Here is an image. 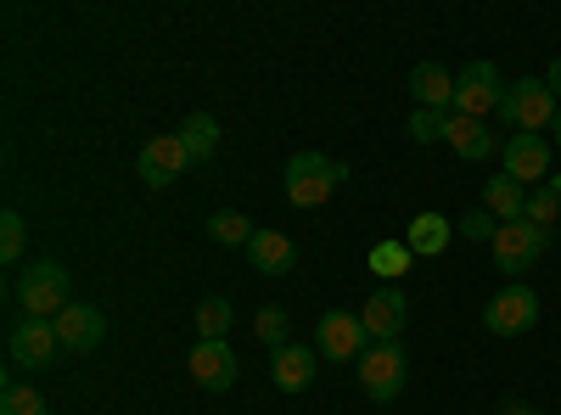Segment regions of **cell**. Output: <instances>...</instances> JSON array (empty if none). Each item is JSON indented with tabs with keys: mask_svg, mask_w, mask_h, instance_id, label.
<instances>
[{
	"mask_svg": "<svg viewBox=\"0 0 561 415\" xmlns=\"http://www.w3.org/2000/svg\"><path fill=\"white\" fill-rule=\"evenodd\" d=\"M348 180V163L325 158V152H293L287 158V203L293 208H325L337 197V186Z\"/></svg>",
	"mask_w": 561,
	"mask_h": 415,
	"instance_id": "6da1fadb",
	"label": "cell"
},
{
	"mask_svg": "<svg viewBox=\"0 0 561 415\" xmlns=\"http://www.w3.org/2000/svg\"><path fill=\"white\" fill-rule=\"evenodd\" d=\"M556 113H561V102L545 79H517V84H505V102H500L494 118L511 124L517 135H539V129L556 124Z\"/></svg>",
	"mask_w": 561,
	"mask_h": 415,
	"instance_id": "7a4b0ae2",
	"label": "cell"
},
{
	"mask_svg": "<svg viewBox=\"0 0 561 415\" xmlns=\"http://www.w3.org/2000/svg\"><path fill=\"white\" fill-rule=\"evenodd\" d=\"M18 303L28 320H57L68 309V269L57 258H34L18 275Z\"/></svg>",
	"mask_w": 561,
	"mask_h": 415,
	"instance_id": "3957f363",
	"label": "cell"
},
{
	"mask_svg": "<svg viewBox=\"0 0 561 415\" xmlns=\"http://www.w3.org/2000/svg\"><path fill=\"white\" fill-rule=\"evenodd\" d=\"M354 377L365 388V399H377V404H393L404 393V377H410V359L399 343H370L359 359H354Z\"/></svg>",
	"mask_w": 561,
	"mask_h": 415,
	"instance_id": "277c9868",
	"label": "cell"
},
{
	"mask_svg": "<svg viewBox=\"0 0 561 415\" xmlns=\"http://www.w3.org/2000/svg\"><path fill=\"white\" fill-rule=\"evenodd\" d=\"M500 102H505V79H500V68L489 57L466 62L455 73V113L460 118H483L489 124V113H500Z\"/></svg>",
	"mask_w": 561,
	"mask_h": 415,
	"instance_id": "5b68a950",
	"label": "cell"
},
{
	"mask_svg": "<svg viewBox=\"0 0 561 415\" xmlns=\"http://www.w3.org/2000/svg\"><path fill=\"white\" fill-rule=\"evenodd\" d=\"M483 326H489L494 337H523V332H534V326H539V292H534L528 281L500 287V292L489 298V309H483Z\"/></svg>",
	"mask_w": 561,
	"mask_h": 415,
	"instance_id": "8992f818",
	"label": "cell"
},
{
	"mask_svg": "<svg viewBox=\"0 0 561 415\" xmlns=\"http://www.w3.org/2000/svg\"><path fill=\"white\" fill-rule=\"evenodd\" d=\"M370 348V332H365V320L348 314V309H325L320 314V326H314V354L320 359H332V365H348Z\"/></svg>",
	"mask_w": 561,
	"mask_h": 415,
	"instance_id": "52a82bcc",
	"label": "cell"
},
{
	"mask_svg": "<svg viewBox=\"0 0 561 415\" xmlns=\"http://www.w3.org/2000/svg\"><path fill=\"white\" fill-rule=\"evenodd\" d=\"M550 247V230H539V224H500V237L489 242V253H494V269L500 275H511V281H517L523 269H534L539 264V253Z\"/></svg>",
	"mask_w": 561,
	"mask_h": 415,
	"instance_id": "ba28073f",
	"label": "cell"
},
{
	"mask_svg": "<svg viewBox=\"0 0 561 415\" xmlns=\"http://www.w3.org/2000/svg\"><path fill=\"white\" fill-rule=\"evenodd\" d=\"M57 354H62V337L51 320H18L7 337V359L18 371H45V365H57Z\"/></svg>",
	"mask_w": 561,
	"mask_h": 415,
	"instance_id": "9c48e42d",
	"label": "cell"
},
{
	"mask_svg": "<svg viewBox=\"0 0 561 415\" xmlns=\"http://www.w3.org/2000/svg\"><path fill=\"white\" fill-rule=\"evenodd\" d=\"M185 169H192V152H185L180 135H152V141L140 147V158H135V174L147 180V186H174Z\"/></svg>",
	"mask_w": 561,
	"mask_h": 415,
	"instance_id": "30bf717a",
	"label": "cell"
},
{
	"mask_svg": "<svg viewBox=\"0 0 561 415\" xmlns=\"http://www.w3.org/2000/svg\"><path fill=\"white\" fill-rule=\"evenodd\" d=\"M51 326L62 337V354H90V348H102V337H107V314L96 303H68Z\"/></svg>",
	"mask_w": 561,
	"mask_h": 415,
	"instance_id": "8fae6325",
	"label": "cell"
},
{
	"mask_svg": "<svg viewBox=\"0 0 561 415\" xmlns=\"http://www.w3.org/2000/svg\"><path fill=\"white\" fill-rule=\"evenodd\" d=\"M359 320H365V332H370V343H399V332H404V320H410V303H404V292H399V287H377V292L365 298Z\"/></svg>",
	"mask_w": 561,
	"mask_h": 415,
	"instance_id": "7c38bea8",
	"label": "cell"
},
{
	"mask_svg": "<svg viewBox=\"0 0 561 415\" xmlns=\"http://www.w3.org/2000/svg\"><path fill=\"white\" fill-rule=\"evenodd\" d=\"M500 163H505V174L517 180V186H528V180H550V141L545 135H511V141L500 147Z\"/></svg>",
	"mask_w": 561,
	"mask_h": 415,
	"instance_id": "4fadbf2b",
	"label": "cell"
},
{
	"mask_svg": "<svg viewBox=\"0 0 561 415\" xmlns=\"http://www.w3.org/2000/svg\"><path fill=\"white\" fill-rule=\"evenodd\" d=\"M185 371H192L197 388L225 393L230 382H237V354H230V343H197L192 354H185Z\"/></svg>",
	"mask_w": 561,
	"mask_h": 415,
	"instance_id": "5bb4252c",
	"label": "cell"
},
{
	"mask_svg": "<svg viewBox=\"0 0 561 415\" xmlns=\"http://www.w3.org/2000/svg\"><path fill=\"white\" fill-rule=\"evenodd\" d=\"M404 90L415 96V107H433V113H455V73L444 62H415Z\"/></svg>",
	"mask_w": 561,
	"mask_h": 415,
	"instance_id": "9a60e30c",
	"label": "cell"
},
{
	"mask_svg": "<svg viewBox=\"0 0 561 415\" xmlns=\"http://www.w3.org/2000/svg\"><path fill=\"white\" fill-rule=\"evenodd\" d=\"M314 371H320V354L304 348V343H287V348L270 354V377H275L280 393H304L314 382Z\"/></svg>",
	"mask_w": 561,
	"mask_h": 415,
	"instance_id": "2e32d148",
	"label": "cell"
},
{
	"mask_svg": "<svg viewBox=\"0 0 561 415\" xmlns=\"http://www.w3.org/2000/svg\"><path fill=\"white\" fill-rule=\"evenodd\" d=\"M248 264H253L259 275H293V269H298V242L280 237V230H253Z\"/></svg>",
	"mask_w": 561,
	"mask_h": 415,
	"instance_id": "e0dca14e",
	"label": "cell"
},
{
	"mask_svg": "<svg viewBox=\"0 0 561 415\" xmlns=\"http://www.w3.org/2000/svg\"><path fill=\"white\" fill-rule=\"evenodd\" d=\"M444 141H449V152H455V158H466V163L494 158V135H489V124H483V118H460V113H449Z\"/></svg>",
	"mask_w": 561,
	"mask_h": 415,
	"instance_id": "ac0fdd59",
	"label": "cell"
},
{
	"mask_svg": "<svg viewBox=\"0 0 561 415\" xmlns=\"http://www.w3.org/2000/svg\"><path fill=\"white\" fill-rule=\"evenodd\" d=\"M449 237H455V219H444V214H415L410 224H404V247L415 253V258H438L444 247H449Z\"/></svg>",
	"mask_w": 561,
	"mask_h": 415,
	"instance_id": "d6986e66",
	"label": "cell"
},
{
	"mask_svg": "<svg viewBox=\"0 0 561 415\" xmlns=\"http://www.w3.org/2000/svg\"><path fill=\"white\" fill-rule=\"evenodd\" d=\"M483 208L500 219V224H523L528 219V186H517L511 174H494L483 186Z\"/></svg>",
	"mask_w": 561,
	"mask_h": 415,
	"instance_id": "ffe728a7",
	"label": "cell"
},
{
	"mask_svg": "<svg viewBox=\"0 0 561 415\" xmlns=\"http://www.w3.org/2000/svg\"><path fill=\"white\" fill-rule=\"evenodd\" d=\"M180 141H185V152H192V163H208L214 152H219V124L208 118V113H192V118H185L180 129Z\"/></svg>",
	"mask_w": 561,
	"mask_h": 415,
	"instance_id": "44dd1931",
	"label": "cell"
},
{
	"mask_svg": "<svg viewBox=\"0 0 561 415\" xmlns=\"http://www.w3.org/2000/svg\"><path fill=\"white\" fill-rule=\"evenodd\" d=\"M410 247L404 242H377V247H370L365 253V264H370V275H382V287H399V275L410 269Z\"/></svg>",
	"mask_w": 561,
	"mask_h": 415,
	"instance_id": "7402d4cb",
	"label": "cell"
},
{
	"mask_svg": "<svg viewBox=\"0 0 561 415\" xmlns=\"http://www.w3.org/2000/svg\"><path fill=\"white\" fill-rule=\"evenodd\" d=\"M208 237H214L219 247H242V253H248V242H253V219L237 214V208H219V214L208 219Z\"/></svg>",
	"mask_w": 561,
	"mask_h": 415,
	"instance_id": "603a6c76",
	"label": "cell"
},
{
	"mask_svg": "<svg viewBox=\"0 0 561 415\" xmlns=\"http://www.w3.org/2000/svg\"><path fill=\"white\" fill-rule=\"evenodd\" d=\"M287 332H293V320H287V309L280 303H264L259 314H253V337L275 354V348H287Z\"/></svg>",
	"mask_w": 561,
	"mask_h": 415,
	"instance_id": "cb8c5ba5",
	"label": "cell"
},
{
	"mask_svg": "<svg viewBox=\"0 0 561 415\" xmlns=\"http://www.w3.org/2000/svg\"><path fill=\"white\" fill-rule=\"evenodd\" d=\"M230 303L225 298H208V303H197V343H225V332H230Z\"/></svg>",
	"mask_w": 561,
	"mask_h": 415,
	"instance_id": "d4e9b609",
	"label": "cell"
},
{
	"mask_svg": "<svg viewBox=\"0 0 561 415\" xmlns=\"http://www.w3.org/2000/svg\"><path fill=\"white\" fill-rule=\"evenodd\" d=\"M23 247H28V224L18 208L0 214V264H23Z\"/></svg>",
	"mask_w": 561,
	"mask_h": 415,
	"instance_id": "484cf974",
	"label": "cell"
},
{
	"mask_svg": "<svg viewBox=\"0 0 561 415\" xmlns=\"http://www.w3.org/2000/svg\"><path fill=\"white\" fill-rule=\"evenodd\" d=\"M444 129H449V113H433V107H415V113H410V124H404V135H410L415 147L444 141Z\"/></svg>",
	"mask_w": 561,
	"mask_h": 415,
	"instance_id": "4316f807",
	"label": "cell"
},
{
	"mask_svg": "<svg viewBox=\"0 0 561 415\" xmlns=\"http://www.w3.org/2000/svg\"><path fill=\"white\" fill-rule=\"evenodd\" d=\"M0 415H51V404H45L34 388L7 382V393H0Z\"/></svg>",
	"mask_w": 561,
	"mask_h": 415,
	"instance_id": "83f0119b",
	"label": "cell"
},
{
	"mask_svg": "<svg viewBox=\"0 0 561 415\" xmlns=\"http://www.w3.org/2000/svg\"><path fill=\"white\" fill-rule=\"evenodd\" d=\"M455 237H466V242H494V237H500V219H494L489 208H472V214L455 219Z\"/></svg>",
	"mask_w": 561,
	"mask_h": 415,
	"instance_id": "f1b7e54d",
	"label": "cell"
},
{
	"mask_svg": "<svg viewBox=\"0 0 561 415\" xmlns=\"http://www.w3.org/2000/svg\"><path fill=\"white\" fill-rule=\"evenodd\" d=\"M556 219H561V197H556L550 186H534V192H528V224L550 230Z\"/></svg>",
	"mask_w": 561,
	"mask_h": 415,
	"instance_id": "f546056e",
	"label": "cell"
},
{
	"mask_svg": "<svg viewBox=\"0 0 561 415\" xmlns=\"http://www.w3.org/2000/svg\"><path fill=\"white\" fill-rule=\"evenodd\" d=\"M500 415H545V410H539V404H523V399H505Z\"/></svg>",
	"mask_w": 561,
	"mask_h": 415,
	"instance_id": "4dcf8cb0",
	"label": "cell"
},
{
	"mask_svg": "<svg viewBox=\"0 0 561 415\" xmlns=\"http://www.w3.org/2000/svg\"><path fill=\"white\" fill-rule=\"evenodd\" d=\"M545 84H550V90H556V102H561V57H556V62H550V73H545Z\"/></svg>",
	"mask_w": 561,
	"mask_h": 415,
	"instance_id": "1f68e13d",
	"label": "cell"
},
{
	"mask_svg": "<svg viewBox=\"0 0 561 415\" xmlns=\"http://www.w3.org/2000/svg\"><path fill=\"white\" fill-rule=\"evenodd\" d=\"M550 141H556V152H561V113H556V124H550Z\"/></svg>",
	"mask_w": 561,
	"mask_h": 415,
	"instance_id": "d6a6232c",
	"label": "cell"
},
{
	"mask_svg": "<svg viewBox=\"0 0 561 415\" xmlns=\"http://www.w3.org/2000/svg\"><path fill=\"white\" fill-rule=\"evenodd\" d=\"M545 186H550V192H556V197H561V174H550V180H545Z\"/></svg>",
	"mask_w": 561,
	"mask_h": 415,
	"instance_id": "836d02e7",
	"label": "cell"
}]
</instances>
